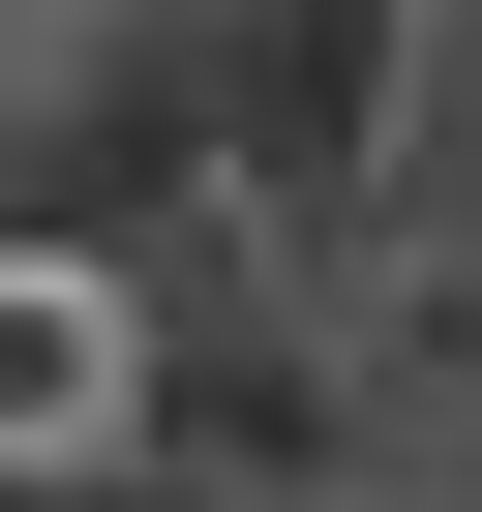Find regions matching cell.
I'll return each mask as SVG.
<instances>
[{"mask_svg": "<svg viewBox=\"0 0 482 512\" xmlns=\"http://www.w3.org/2000/svg\"><path fill=\"white\" fill-rule=\"evenodd\" d=\"M91 452H151V302L91 241H0V482H91Z\"/></svg>", "mask_w": 482, "mask_h": 512, "instance_id": "1", "label": "cell"}]
</instances>
